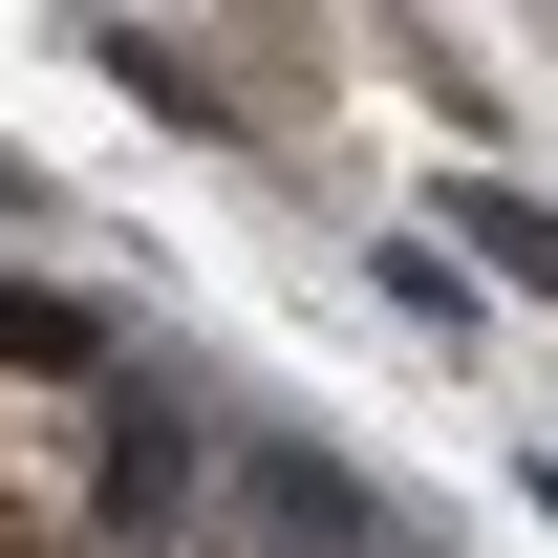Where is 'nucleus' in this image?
<instances>
[{"instance_id": "1", "label": "nucleus", "mask_w": 558, "mask_h": 558, "mask_svg": "<svg viewBox=\"0 0 558 558\" xmlns=\"http://www.w3.org/2000/svg\"><path fill=\"white\" fill-rule=\"evenodd\" d=\"M108 494H130V429L65 344H0V558H108Z\"/></svg>"}, {"instance_id": "2", "label": "nucleus", "mask_w": 558, "mask_h": 558, "mask_svg": "<svg viewBox=\"0 0 558 558\" xmlns=\"http://www.w3.org/2000/svg\"><path fill=\"white\" fill-rule=\"evenodd\" d=\"M473 236H494V258H515V279L558 301V194H473Z\"/></svg>"}]
</instances>
